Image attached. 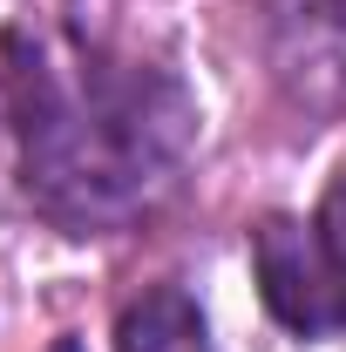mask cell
Segmentation results:
<instances>
[{"label": "cell", "mask_w": 346, "mask_h": 352, "mask_svg": "<svg viewBox=\"0 0 346 352\" xmlns=\"http://www.w3.org/2000/svg\"><path fill=\"white\" fill-rule=\"evenodd\" d=\"M272 61L305 109H346V0H272Z\"/></svg>", "instance_id": "cell-2"}, {"label": "cell", "mask_w": 346, "mask_h": 352, "mask_svg": "<svg viewBox=\"0 0 346 352\" xmlns=\"http://www.w3.org/2000/svg\"><path fill=\"white\" fill-rule=\"evenodd\" d=\"M197 156V95L130 0H0V183L54 230L163 210Z\"/></svg>", "instance_id": "cell-1"}, {"label": "cell", "mask_w": 346, "mask_h": 352, "mask_svg": "<svg viewBox=\"0 0 346 352\" xmlns=\"http://www.w3.org/2000/svg\"><path fill=\"white\" fill-rule=\"evenodd\" d=\"M312 258H319V285H326L333 325L346 332V163L333 170L326 197H319V217H312Z\"/></svg>", "instance_id": "cell-5"}, {"label": "cell", "mask_w": 346, "mask_h": 352, "mask_svg": "<svg viewBox=\"0 0 346 352\" xmlns=\"http://www.w3.org/2000/svg\"><path fill=\"white\" fill-rule=\"evenodd\" d=\"M252 264H258V292L272 318L299 339H326L340 332L333 305H326V285H319V258H312V223L299 217H265L252 237Z\"/></svg>", "instance_id": "cell-3"}, {"label": "cell", "mask_w": 346, "mask_h": 352, "mask_svg": "<svg viewBox=\"0 0 346 352\" xmlns=\"http://www.w3.org/2000/svg\"><path fill=\"white\" fill-rule=\"evenodd\" d=\"M54 352H82V346H75V339H54Z\"/></svg>", "instance_id": "cell-6"}, {"label": "cell", "mask_w": 346, "mask_h": 352, "mask_svg": "<svg viewBox=\"0 0 346 352\" xmlns=\"http://www.w3.org/2000/svg\"><path fill=\"white\" fill-rule=\"evenodd\" d=\"M116 352H217V346H211V325H204L197 298L183 285H156V292L123 305Z\"/></svg>", "instance_id": "cell-4"}]
</instances>
